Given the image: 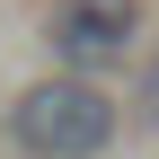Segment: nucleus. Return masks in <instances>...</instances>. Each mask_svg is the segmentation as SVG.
Masks as SVG:
<instances>
[{"label":"nucleus","instance_id":"nucleus-2","mask_svg":"<svg viewBox=\"0 0 159 159\" xmlns=\"http://www.w3.org/2000/svg\"><path fill=\"white\" fill-rule=\"evenodd\" d=\"M133 35H142V0H53V18H44L53 62H71L80 80L106 71V62H124Z\"/></svg>","mask_w":159,"mask_h":159},{"label":"nucleus","instance_id":"nucleus-1","mask_svg":"<svg viewBox=\"0 0 159 159\" xmlns=\"http://www.w3.org/2000/svg\"><path fill=\"white\" fill-rule=\"evenodd\" d=\"M9 133L35 159H97L115 142V97L97 80H44V89H27L9 106Z\"/></svg>","mask_w":159,"mask_h":159}]
</instances>
